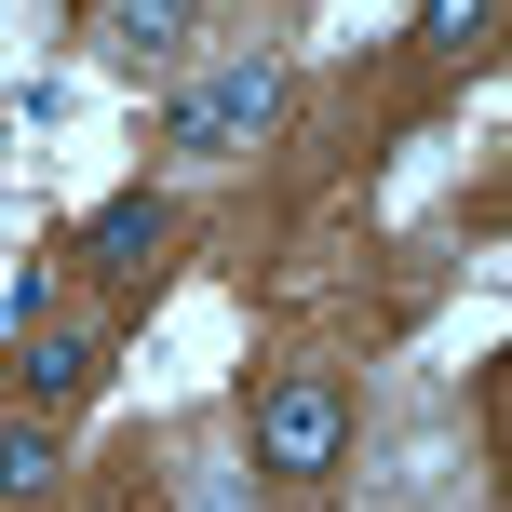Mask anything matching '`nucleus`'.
Segmentation results:
<instances>
[{"instance_id":"nucleus-1","label":"nucleus","mask_w":512,"mask_h":512,"mask_svg":"<svg viewBox=\"0 0 512 512\" xmlns=\"http://www.w3.org/2000/svg\"><path fill=\"white\" fill-rule=\"evenodd\" d=\"M270 108H283V54H230L216 81H189V95H176L162 149H176V162H230V149L270 135Z\"/></svg>"},{"instance_id":"nucleus-2","label":"nucleus","mask_w":512,"mask_h":512,"mask_svg":"<svg viewBox=\"0 0 512 512\" xmlns=\"http://www.w3.org/2000/svg\"><path fill=\"white\" fill-rule=\"evenodd\" d=\"M337 445H351V391H337L324 364H297V378L256 391V472L310 486V472H337Z\"/></svg>"},{"instance_id":"nucleus-3","label":"nucleus","mask_w":512,"mask_h":512,"mask_svg":"<svg viewBox=\"0 0 512 512\" xmlns=\"http://www.w3.org/2000/svg\"><path fill=\"white\" fill-rule=\"evenodd\" d=\"M189 14H203V0H108V14H95V54L149 81V68H176V54H189Z\"/></svg>"},{"instance_id":"nucleus-4","label":"nucleus","mask_w":512,"mask_h":512,"mask_svg":"<svg viewBox=\"0 0 512 512\" xmlns=\"http://www.w3.org/2000/svg\"><path fill=\"white\" fill-rule=\"evenodd\" d=\"M162 230H176V216H162V189H122V203H95V230H81V270H149Z\"/></svg>"},{"instance_id":"nucleus-5","label":"nucleus","mask_w":512,"mask_h":512,"mask_svg":"<svg viewBox=\"0 0 512 512\" xmlns=\"http://www.w3.org/2000/svg\"><path fill=\"white\" fill-rule=\"evenodd\" d=\"M95 337H68V324H54V337H27V364H14V378H27V405H81V391H95Z\"/></svg>"},{"instance_id":"nucleus-6","label":"nucleus","mask_w":512,"mask_h":512,"mask_svg":"<svg viewBox=\"0 0 512 512\" xmlns=\"http://www.w3.org/2000/svg\"><path fill=\"white\" fill-rule=\"evenodd\" d=\"M54 472H68L54 459V418H0V499H41Z\"/></svg>"},{"instance_id":"nucleus-7","label":"nucleus","mask_w":512,"mask_h":512,"mask_svg":"<svg viewBox=\"0 0 512 512\" xmlns=\"http://www.w3.org/2000/svg\"><path fill=\"white\" fill-rule=\"evenodd\" d=\"M486 27H499V0H418V41L432 54H472Z\"/></svg>"}]
</instances>
